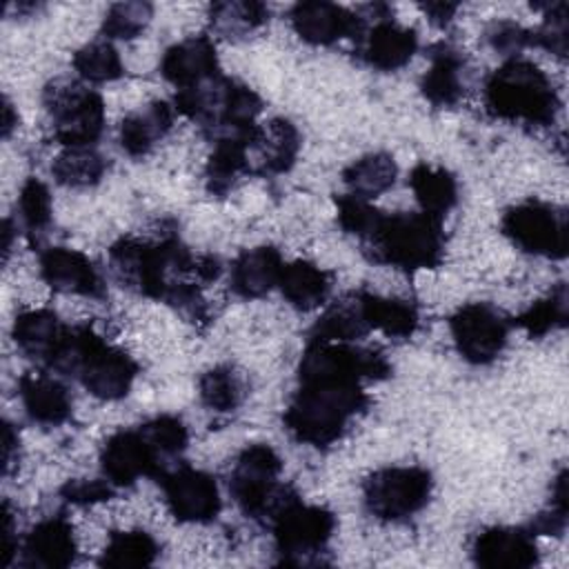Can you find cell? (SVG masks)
I'll list each match as a JSON object with an SVG mask.
<instances>
[{
  "mask_svg": "<svg viewBox=\"0 0 569 569\" xmlns=\"http://www.w3.org/2000/svg\"><path fill=\"white\" fill-rule=\"evenodd\" d=\"M282 267H284L282 253L271 244L244 249L231 262L229 287L236 296L244 300L262 298L278 287Z\"/></svg>",
  "mask_w": 569,
  "mask_h": 569,
  "instance_id": "25",
  "label": "cell"
},
{
  "mask_svg": "<svg viewBox=\"0 0 569 569\" xmlns=\"http://www.w3.org/2000/svg\"><path fill=\"white\" fill-rule=\"evenodd\" d=\"M391 376V362L373 347H360L353 342H327L307 340V347L298 362V380L307 378H333V380H387Z\"/></svg>",
  "mask_w": 569,
  "mask_h": 569,
  "instance_id": "12",
  "label": "cell"
},
{
  "mask_svg": "<svg viewBox=\"0 0 569 569\" xmlns=\"http://www.w3.org/2000/svg\"><path fill=\"white\" fill-rule=\"evenodd\" d=\"M249 393L244 376L231 365H218L207 369L198 380L200 402L216 413L236 411Z\"/></svg>",
  "mask_w": 569,
  "mask_h": 569,
  "instance_id": "36",
  "label": "cell"
},
{
  "mask_svg": "<svg viewBox=\"0 0 569 569\" xmlns=\"http://www.w3.org/2000/svg\"><path fill=\"white\" fill-rule=\"evenodd\" d=\"M485 40L493 51H498L507 58H518L520 51H525L527 47H533L531 29H527L513 20L491 22L489 29L485 31Z\"/></svg>",
  "mask_w": 569,
  "mask_h": 569,
  "instance_id": "46",
  "label": "cell"
},
{
  "mask_svg": "<svg viewBox=\"0 0 569 569\" xmlns=\"http://www.w3.org/2000/svg\"><path fill=\"white\" fill-rule=\"evenodd\" d=\"M367 260L400 271L436 269L445 258L442 220L422 211L385 213L360 242Z\"/></svg>",
  "mask_w": 569,
  "mask_h": 569,
  "instance_id": "5",
  "label": "cell"
},
{
  "mask_svg": "<svg viewBox=\"0 0 569 569\" xmlns=\"http://www.w3.org/2000/svg\"><path fill=\"white\" fill-rule=\"evenodd\" d=\"M500 231L525 253L562 260L569 247L567 211L558 204L529 198L502 213Z\"/></svg>",
  "mask_w": 569,
  "mask_h": 569,
  "instance_id": "10",
  "label": "cell"
},
{
  "mask_svg": "<svg viewBox=\"0 0 569 569\" xmlns=\"http://www.w3.org/2000/svg\"><path fill=\"white\" fill-rule=\"evenodd\" d=\"M458 7H460L458 2H422L420 11L429 18L431 24L447 27L453 20Z\"/></svg>",
  "mask_w": 569,
  "mask_h": 569,
  "instance_id": "49",
  "label": "cell"
},
{
  "mask_svg": "<svg viewBox=\"0 0 569 569\" xmlns=\"http://www.w3.org/2000/svg\"><path fill=\"white\" fill-rule=\"evenodd\" d=\"M256 127L244 133L224 136L213 140V151L204 164V189L216 198H224L249 169V138Z\"/></svg>",
  "mask_w": 569,
  "mask_h": 569,
  "instance_id": "27",
  "label": "cell"
},
{
  "mask_svg": "<svg viewBox=\"0 0 569 569\" xmlns=\"http://www.w3.org/2000/svg\"><path fill=\"white\" fill-rule=\"evenodd\" d=\"M360 300L369 329L382 331L389 338H411L418 331L420 313L413 302L378 296L365 289H360Z\"/></svg>",
  "mask_w": 569,
  "mask_h": 569,
  "instance_id": "32",
  "label": "cell"
},
{
  "mask_svg": "<svg viewBox=\"0 0 569 569\" xmlns=\"http://www.w3.org/2000/svg\"><path fill=\"white\" fill-rule=\"evenodd\" d=\"M20 465V438L16 427L4 420L2 422V473L9 476Z\"/></svg>",
  "mask_w": 569,
  "mask_h": 569,
  "instance_id": "48",
  "label": "cell"
},
{
  "mask_svg": "<svg viewBox=\"0 0 569 569\" xmlns=\"http://www.w3.org/2000/svg\"><path fill=\"white\" fill-rule=\"evenodd\" d=\"M160 73L169 84L176 87V91L196 87L222 73L213 40L200 33L171 44L160 58Z\"/></svg>",
  "mask_w": 569,
  "mask_h": 569,
  "instance_id": "23",
  "label": "cell"
},
{
  "mask_svg": "<svg viewBox=\"0 0 569 569\" xmlns=\"http://www.w3.org/2000/svg\"><path fill=\"white\" fill-rule=\"evenodd\" d=\"M302 138L289 118H269L258 122L249 138V169L251 176L287 173L300 153Z\"/></svg>",
  "mask_w": 569,
  "mask_h": 569,
  "instance_id": "19",
  "label": "cell"
},
{
  "mask_svg": "<svg viewBox=\"0 0 569 569\" xmlns=\"http://www.w3.org/2000/svg\"><path fill=\"white\" fill-rule=\"evenodd\" d=\"M433 491L425 467H382L362 480L365 509L382 522H402L422 511Z\"/></svg>",
  "mask_w": 569,
  "mask_h": 569,
  "instance_id": "9",
  "label": "cell"
},
{
  "mask_svg": "<svg viewBox=\"0 0 569 569\" xmlns=\"http://www.w3.org/2000/svg\"><path fill=\"white\" fill-rule=\"evenodd\" d=\"M278 289L298 311H311L327 302L331 293V273L311 260L284 262Z\"/></svg>",
  "mask_w": 569,
  "mask_h": 569,
  "instance_id": "29",
  "label": "cell"
},
{
  "mask_svg": "<svg viewBox=\"0 0 569 569\" xmlns=\"http://www.w3.org/2000/svg\"><path fill=\"white\" fill-rule=\"evenodd\" d=\"M176 113L196 122L211 140L244 133L258 124L262 98L244 82L218 73L196 87L178 89Z\"/></svg>",
  "mask_w": 569,
  "mask_h": 569,
  "instance_id": "6",
  "label": "cell"
},
{
  "mask_svg": "<svg viewBox=\"0 0 569 569\" xmlns=\"http://www.w3.org/2000/svg\"><path fill=\"white\" fill-rule=\"evenodd\" d=\"M429 60L431 64L420 78L422 98L438 109L456 107L467 89L465 51L449 42H438L429 49Z\"/></svg>",
  "mask_w": 569,
  "mask_h": 569,
  "instance_id": "24",
  "label": "cell"
},
{
  "mask_svg": "<svg viewBox=\"0 0 569 569\" xmlns=\"http://www.w3.org/2000/svg\"><path fill=\"white\" fill-rule=\"evenodd\" d=\"M38 273L44 284L58 293L84 298H104L107 287L98 267L78 249L49 247L38 258Z\"/></svg>",
  "mask_w": 569,
  "mask_h": 569,
  "instance_id": "17",
  "label": "cell"
},
{
  "mask_svg": "<svg viewBox=\"0 0 569 569\" xmlns=\"http://www.w3.org/2000/svg\"><path fill=\"white\" fill-rule=\"evenodd\" d=\"M2 520H4V565L13 562L16 551L20 549V542L16 540V527H13V513H11V505L9 500L2 502Z\"/></svg>",
  "mask_w": 569,
  "mask_h": 569,
  "instance_id": "50",
  "label": "cell"
},
{
  "mask_svg": "<svg viewBox=\"0 0 569 569\" xmlns=\"http://www.w3.org/2000/svg\"><path fill=\"white\" fill-rule=\"evenodd\" d=\"M153 7L142 0H131V2H116L107 9L100 33L107 40H133L138 38L147 24L151 22Z\"/></svg>",
  "mask_w": 569,
  "mask_h": 569,
  "instance_id": "41",
  "label": "cell"
},
{
  "mask_svg": "<svg viewBox=\"0 0 569 569\" xmlns=\"http://www.w3.org/2000/svg\"><path fill=\"white\" fill-rule=\"evenodd\" d=\"M569 296L567 284L558 282L545 298L529 305L520 316L511 320V327H520L529 338H542L567 325Z\"/></svg>",
  "mask_w": 569,
  "mask_h": 569,
  "instance_id": "38",
  "label": "cell"
},
{
  "mask_svg": "<svg viewBox=\"0 0 569 569\" xmlns=\"http://www.w3.org/2000/svg\"><path fill=\"white\" fill-rule=\"evenodd\" d=\"M380 218H382V211L376 209L369 200H365L360 196H353V193L336 196L338 227L345 233L356 236L360 242L376 229Z\"/></svg>",
  "mask_w": 569,
  "mask_h": 569,
  "instance_id": "44",
  "label": "cell"
},
{
  "mask_svg": "<svg viewBox=\"0 0 569 569\" xmlns=\"http://www.w3.org/2000/svg\"><path fill=\"white\" fill-rule=\"evenodd\" d=\"M282 460L267 442H251L238 456L229 473V493L238 509L253 522L269 525L293 502L298 491L280 482Z\"/></svg>",
  "mask_w": 569,
  "mask_h": 569,
  "instance_id": "7",
  "label": "cell"
},
{
  "mask_svg": "<svg viewBox=\"0 0 569 569\" xmlns=\"http://www.w3.org/2000/svg\"><path fill=\"white\" fill-rule=\"evenodd\" d=\"M289 22L302 42L316 47H331L345 38L356 42L367 24L358 11L325 0L296 2L289 9Z\"/></svg>",
  "mask_w": 569,
  "mask_h": 569,
  "instance_id": "16",
  "label": "cell"
},
{
  "mask_svg": "<svg viewBox=\"0 0 569 569\" xmlns=\"http://www.w3.org/2000/svg\"><path fill=\"white\" fill-rule=\"evenodd\" d=\"M198 256L178 236H122L109 247V271L122 289L169 305L182 282L200 284Z\"/></svg>",
  "mask_w": 569,
  "mask_h": 569,
  "instance_id": "1",
  "label": "cell"
},
{
  "mask_svg": "<svg viewBox=\"0 0 569 569\" xmlns=\"http://www.w3.org/2000/svg\"><path fill=\"white\" fill-rule=\"evenodd\" d=\"M167 469L140 427L118 429L100 447V473L113 487H131L144 476L158 480Z\"/></svg>",
  "mask_w": 569,
  "mask_h": 569,
  "instance_id": "15",
  "label": "cell"
},
{
  "mask_svg": "<svg viewBox=\"0 0 569 569\" xmlns=\"http://www.w3.org/2000/svg\"><path fill=\"white\" fill-rule=\"evenodd\" d=\"M398 162L387 151H371L342 169V182L349 193L371 200L396 184Z\"/></svg>",
  "mask_w": 569,
  "mask_h": 569,
  "instance_id": "33",
  "label": "cell"
},
{
  "mask_svg": "<svg viewBox=\"0 0 569 569\" xmlns=\"http://www.w3.org/2000/svg\"><path fill=\"white\" fill-rule=\"evenodd\" d=\"M418 51V33L411 27L396 22L391 16L376 18L371 27L365 24L356 40V53L376 71H398Z\"/></svg>",
  "mask_w": 569,
  "mask_h": 569,
  "instance_id": "18",
  "label": "cell"
},
{
  "mask_svg": "<svg viewBox=\"0 0 569 569\" xmlns=\"http://www.w3.org/2000/svg\"><path fill=\"white\" fill-rule=\"evenodd\" d=\"M369 322L365 318L360 289L349 291L342 298L333 300L313 322L309 340L327 342H353L369 333Z\"/></svg>",
  "mask_w": 569,
  "mask_h": 569,
  "instance_id": "30",
  "label": "cell"
},
{
  "mask_svg": "<svg viewBox=\"0 0 569 569\" xmlns=\"http://www.w3.org/2000/svg\"><path fill=\"white\" fill-rule=\"evenodd\" d=\"M449 331L462 360L489 365L505 351L511 320L491 302H467L449 318Z\"/></svg>",
  "mask_w": 569,
  "mask_h": 569,
  "instance_id": "13",
  "label": "cell"
},
{
  "mask_svg": "<svg viewBox=\"0 0 569 569\" xmlns=\"http://www.w3.org/2000/svg\"><path fill=\"white\" fill-rule=\"evenodd\" d=\"M138 427L149 438V442L156 447V451L160 453V458L164 460V465L169 469L173 467V462H178V458L182 456V451L189 445L187 425L178 416L160 413V416L144 420Z\"/></svg>",
  "mask_w": 569,
  "mask_h": 569,
  "instance_id": "40",
  "label": "cell"
},
{
  "mask_svg": "<svg viewBox=\"0 0 569 569\" xmlns=\"http://www.w3.org/2000/svg\"><path fill=\"white\" fill-rule=\"evenodd\" d=\"M13 233H16L13 220H11V218H4V222H2V253H4V260L9 258V251H11V240H13Z\"/></svg>",
  "mask_w": 569,
  "mask_h": 569,
  "instance_id": "52",
  "label": "cell"
},
{
  "mask_svg": "<svg viewBox=\"0 0 569 569\" xmlns=\"http://www.w3.org/2000/svg\"><path fill=\"white\" fill-rule=\"evenodd\" d=\"M116 493V487L104 478H73L67 480L60 487V496L71 505H98L104 500H111Z\"/></svg>",
  "mask_w": 569,
  "mask_h": 569,
  "instance_id": "47",
  "label": "cell"
},
{
  "mask_svg": "<svg viewBox=\"0 0 569 569\" xmlns=\"http://www.w3.org/2000/svg\"><path fill=\"white\" fill-rule=\"evenodd\" d=\"M64 329L67 325L53 309H29L16 316L11 338L27 358L44 365L64 336Z\"/></svg>",
  "mask_w": 569,
  "mask_h": 569,
  "instance_id": "28",
  "label": "cell"
},
{
  "mask_svg": "<svg viewBox=\"0 0 569 569\" xmlns=\"http://www.w3.org/2000/svg\"><path fill=\"white\" fill-rule=\"evenodd\" d=\"M533 9H542V24L538 29H531V40L533 47H540L558 58L567 56L569 47V29H567V2H545V4H533Z\"/></svg>",
  "mask_w": 569,
  "mask_h": 569,
  "instance_id": "43",
  "label": "cell"
},
{
  "mask_svg": "<svg viewBox=\"0 0 569 569\" xmlns=\"http://www.w3.org/2000/svg\"><path fill=\"white\" fill-rule=\"evenodd\" d=\"M371 405L362 382L333 380V378H307L298 380L284 413L282 425L293 440L329 449L349 429V422L362 416Z\"/></svg>",
  "mask_w": 569,
  "mask_h": 569,
  "instance_id": "2",
  "label": "cell"
},
{
  "mask_svg": "<svg viewBox=\"0 0 569 569\" xmlns=\"http://www.w3.org/2000/svg\"><path fill=\"white\" fill-rule=\"evenodd\" d=\"M471 558L482 569H529L538 565L536 536L527 527H487L471 545Z\"/></svg>",
  "mask_w": 569,
  "mask_h": 569,
  "instance_id": "20",
  "label": "cell"
},
{
  "mask_svg": "<svg viewBox=\"0 0 569 569\" xmlns=\"http://www.w3.org/2000/svg\"><path fill=\"white\" fill-rule=\"evenodd\" d=\"M485 111L505 122L547 127L560 111V96L551 78L531 60L507 58L485 80Z\"/></svg>",
  "mask_w": 569,
  "mask_h": 569,
  "instance_id": "4",
  "label": "cell"
},
{
  "mask_svg": "<svg viewBox=\"0 0 569 569\" xmlns=\"http://www.w3.org/2000/svg\"><path fill=\"white\" fill-rule=\"evenodd\" d=\"M53 138L62 147H93L107 120L102 96L80 78H53L42 89Z\"/></svg>",
  "mask_w": 569,
  "mask_h": 569,
  "instance_id": "8",
  "label": "cell"
},
{
  "mask_svg": "<svg viewBox=\"0 0 569 569\" xmlns=\"http://www.w3.org/2000/svg\"><path fill=\"white\" fill-rule=\"evenodd\" d=\"M273 545L282 565H316L336 531V516L322 505L293 500L273 522Z\"/></svg>",
  "mask_w": 569,
  "mask_h": 569,
  "instance_id": "11",
  "label": "cell"
},
{
  "mask_svg": "<svg viewBox=\"0 0 569 569\" xmlns=\"http://www.w3.org/2000/svg\"><path fill=\"white\" fill-rule=\"evenodd\" d=\"M71 64L78 73V78L87 84H104L113 82L124 76V64L118 53V49L111 44V40H91L82 44L73 58Z\"/></svg>",
  "mask_w": 569,
  "mask_h": 569,
  "instance_id": "39",
  "label": "cell"
},
{
  "mask_svg": "<svg viewBox=\"0 0 569 569\" xmlns=\"http://www.w3.org/2000/svg\"><path fill=\"white\" fill-rule=\"evenodd\" d=\"M533 536H562L567 529V471L560 469V473L553 480L549 507L536 513L527 527Z\"/></svg>",
  "mask_w": 569,
  "mask_h": 569,
  "instance_id": "45",
  "label": "cell"
},
{
  "mask_svg": "<svg viewBox=\"0 0 569 569\" xmlns=\"http://www.w3.org/2000/svg\"><path fill=\"white\" fill-rule=\"evenodd\" d=\"M47 371L78 380L98 400L124 398L138 376V362L120 347L109 345L91 325H67Z\"/></svg>",
  "mask_w": 569,
  "mask_h": 569,
  "instance_id": "3",
  "label": "cell"
},
{
  "mask_svg": "<svg viewBox=\"0 0 569 569\" xmlns=\"http://www.w3.org/2000/svg\"><path fill=\"white\" fill-rule=\"evenodd\" d=\"M176 109L167 100H151L127 113L118 129L120 149L131 158H142L171 131Z\"/></svg>",
  "mask_w": 569,
  "mask_h": 569,
  "instance_id": "26",
  "label": "cell"
},
{
  "mask_svg": "<svg viewBox=\"0 0 569 569\" xmlns=\"http://www.w3.org/2000/svg\"><path fill=\"white\" fill-rule=\"evenodd\" d=\"M51 193L49 187L38 178H27L18 196V218L22 229L36 238L42 236L51 224Z\"/></svg>",
  "mask_w": 569,
  "mask_h": 569,
  "instance_id": "42",
  "label": "cell"
},
{
  "mask_svg": "<svg viewBox=\"0 0 569 569\" xmlns=\"http://www.w3.org/2000/svg\"><path fill=\"white\" fill-rule=\"evenodd\" d=\"M20 118H18V111L13 109L11 100L4 96L2 98V138H9L11 131L18 127Z\"/></svg>",
  "mask_w": 569,
  "mask_h": 569,
  "instance_id": "51",
  "label": "cell"
},
{
  "mask_svg": "<svg viewBox=\"0 0 569 569\" xmlns=\"http://www.w3.org/2000/svg\"><path fill=\"white\" fill-rule=\"evenodd\" d=\"M109 169L107 158L96 147H64L51 162V176L69 189L96 187Z\"/></svg>",
  "mask_w": 569,
  "mask_h": 569,
  "instance_id": "34",
  "label": "cell"
},
{
  "mask_svg": "<svg viewBox=\"0 0 569 569\" xmlns=\"http://www.w3.org/2000/svg\"><path fill=\"white\" fill-rule=\"evenodd\" d=\"M18 396L27 418L42 427H60L73 413L69 387L51 371H27L18 380Z\"/></svg>",
  "mask_w": 569,
  "mask_h": 569,
  "instance_id": "22",
  "label": "cell"
},
{
  "mask_svg": "<svg viewBox=\"0 0 569 569\" xmlns=\"http://www.w3.org/2000/svg\"><path fill=\"white\" fill-rule=\"evenodd\" d=\"M160 547L156 538L144 529H127L113 531L100 551L98 565L111 569H129V567H149L156 562Z\"/></svg>",
  "mask_w": 569,
  "mask_h": 569,
  "instance_id": "37",
  "label": "cell"
},
{
  "mask_svg": "<svg viewBox=\"0 0 569 569\" xmlns=\"http://www.w3.org/2000/svg\"><path fill=\"white\" fill-rule=\"evenodd\" d=\"M409 187L422 213L442 220L458 204V180L445 167L420 162L409 173Z\"/></svg>",
  "mask_w": 569,
  "mask_h": 569,
  "instance_id": "31",
  "label": "cell"
},
{
  "mask_svg": "<svg viewBox=\"0 0 569 569\" xmlns=\"http://www.w3.org/2000/svg\"><path fill=\"white\" fill-rule=\"evenodd\" d=\"M20 565L31 569H64L78 556L73 525L64 516L38 520L20 542Z\"/></svg>",
  "mask_w": 569,
  "mask_h": 569,
  "instance_id": "21",
  "label": "cell"
},
{
  "mask_svg": "<svg viewBox=\"0 0 569 569\" xmlns=\"http://www.w3.org/2000/svg\"><path fill=\"white\" fill-rule=\"evenodd\" d=\"M169 513L178 522L207 525L222 509V498L216 478L209 471L178 462L158 478Z\"/></svg>",
  "mask_w": 569,
  "mask_h": 569,
  "instance_id": "14",
  "label": "cell"
},
{
  "mask_svg": "<svg viewBox=\"0 0 569 569\" xmlns=\"http://www.w3.org/2000/svg\"><path fill=\"white\" fill-rule=\"evenodd\" d=\"M209 24L211 29L229 40H240L258 31L269 22V7L256 0H227L213 2L209 7Z\"/></svg>",
  "mask_w": 569,
  "mask_h": 569,
  "instance_id": "35",
  "label": "cell"
}]
</instances>
